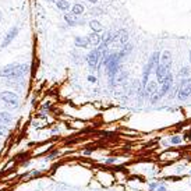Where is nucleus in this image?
Wrapping results in <instances>:
<instances>
[{"instance_id": "obj_1", "label": "nucleus", "mask_w": 191, "mask_h": 191, "mask_svg": "<svg viewBox=\"0 0 191 191\" xmlns=\"http://www.w3.org/2000/svg\"><path fill=\"white\" fill-rule=\"evenodd\" d=\"M191 96V78H183L180 81L179 85V91H177V99L179 101H185Z\"/></svg>"}, {"instance_id": "obj_2", "label": "nucleus", "mask_w": 191, "mask_h": 191, "mask_svg": "<svg viewBox=\"0 0 191 191\" xmlns=\"http://www.w3.org/2000/svg\"><path fill=\"white\" fill-rule=\"evenodd\" d=\"M101 56H102V50L99 48L93 49V50H91L89 53L87 54V63H88V66H89L91 70H95L96 68L99 60H101Z\"/></svg>"}, {"instance_id": "obj_3", "label": "nucleus", "mask_w": 191, "mask_h": 191, "mask_svg": "<svg viewBox=\"0 0 191 191\" xmlns=\"http://www.w3.org/2000/svg\"><path fill=\"white\" fill-rule=\"evenodd\" d=\"M0 101H3L4 103L10 105V106H17L18 105V96L14 92H10V91H3L0 92Z\"/></svg>"}, {"instance_id": "obj_4", "label": "nucleus", "mask_w": 191, "mask_h": 191, "mask_svg": "<svg viewBox=\"0 0 191 191\" xmlns=\"http://www.w3.org/2000/svg\"><path fill=\"white\" fill-rule=\"evenodd\" d=\"M17 35H18V27H13V28H10L9 32L4 35L3 41H2V43H0V49L7 48V46H9L10 43H11L15 39V37H17Z\"/></svg>"}, {"instance_id": "obj_5", "label": "nucleus", "mask_w": 191, "mask_h": 191, "mask_svg": "<svg viewBox=\"0 0 191 191\" xmlns=\"http://www.w3.org/2000/svg\"><path fill=\"white\" fill-rule=\"evenodd\" d=\"M15 68H17V64H7V66H4V67L0 70V77H3V78H14Z\"/></svg>"}, {"instance_id": "obj_6", "label": "nucleus", "mask_w": 191, "mask_h": 191, "mask_svg": "<svg viewBox=\"0 0 191 191\" xmlns=\"http://www.w3.org/2000/svg\"><path fill=\"white\" fill-rule=\"evenodd\" d=\"M160 64L163 66V68H165L166 71H170V67H171V54L169 50L163 52L162 56H160Z\"/></svg>"}, {"instance_id": "obj_7", "label": "nucleus", "mask_w": 191, "mask_h": 191, "mask_svg": "<svg viewBox=\"0 0 191 191\" xmlns=\"http://www.w3.org/2000/svg\"><path fill=\"white\" fill-rule=\"evenodd\" d=\"M74 45H76L77 48H81V49L91 48V43H89V41H88L87 37H76V39H74Z\"/></svg>"}, {"instance_id": "obj_8", "label": "nucleus", "mask_w": 191, "mask_h": 191, "mask_svg": "<svg viewBox=\"0 0 191 191\" xmlns=\"http://www.w3.org/2000/svg\"><path fill=\"white\" fill-rule=\"evenodd\" d=\"M87 38H88V41H89L91 46H98V45H101V42H102V37H101L99 32H93L92 31Z\"/></svg>"}, {"instance_id": "obj_9", "label": "nucleus", "mask_w": 191, "mask_h": 191, "mask_svg": "<svg viewBox=\"0 0 191 191\" xmlns=\"http://www.w3.org/2000/svg\"><path fill=\"white\" fill-rule=\"evenodd\" d=\"M64 21L68 24V25L74 27L78 24V15H74L73 13H66L64 14Z\"/></svg>"}, {"instance_id": "obj_10", "label": "nucleus", "mask_w": 191, "mask_h": 191, "mask_svg": "<svg viewBox=\"0 0 191 191\" xmlns=\"http://www.w3.org/2000/svg\"><path fill=\"white\" fill-rule=\"evenodd\" d=\"M156 85H158V81L148 82V84H146V87L144 88L146 95H154V93H156L158 92V91H156Z\"/></svg>"}, {"instance_id": "obj_11", "label": "nucleus", "mask_w": 191, "mask_h": 191, "mask_svg": "<svg viewBox=\"0 0 191 191\" xmlns=\"http://www.w3.org/2000/svg\"><path fill=\"white\" fill-rule=\"evenodd\" d=\"M56 7L60 11H68V9H70V2H68V0H57Z\"/></svg>"}, {"instance_id": "obj_12", "label": "nucleus", "mask_w": 191, "mask_h": 191, "mask_svg": "<svg viewBox=\"0 0 191 191\" xmlns=\"http://www.w3.org/2000/svg\"><path fill=\"white\" fill-rule=\"evenodd\" d=\"M13 120V116L7 112H0V124H10Z\"/></svg>"}, {"instance_id": "obj_13", "label": "nucleus", "mask_w": 191, "mask_h": 191, "mask_svg": "<svg viewBox=\"0 0 191 191\" xmlns=\"http://www.w3.org/2000/svg\"><path fill=\"white\" fill-rule=\"evenodd\" d=\"M84 11H85L84 6L80 4V3H76L73 7H71V13H73L74 15H81V14H84Z\"/></svg>"}, {"instance_id": "obj_14", "label": "nucleus", "mask_w": 191, "mask_h": 191, "mask_svg": "<svg viewBox=\"0 0 191 191\" xmlns=\"http://www.w3.org/2000/svg\"><path fill=\"white\" fill-rule=\"evenodd\" d=\"M89 27L93 32H101L102 31V24L98 20H91L89 21Z\"/></svg>"}, {"instance_id": "obj_15", "label": "nucleus", "mask_w": 191, "mask_h": 191, "mask_svg": "<svg viewBox=\"0 0 191 191\" xmlns=\"http://www.w3.org/2000/svg\"><path fill=\"white\" fill-rule=\"evenodd\" d=\"M120 35H119V39H120V43H123V45H126L127 41H128V34H127V31H124V29H121Z\"/></svg>"}, {"instance_id": "obj_16", "label": "nucleus", "mask_w": 191, "mask_h": 191, "mask_svg": "<svg viewBox=\"0 0 191 191\" xmlns=\"http://www.w3.org/2000/svg\"><path fill=\"white\" fill-rule=\"evenodd\" d=\"M179 76L183 77V78H187V77L190 76V68H188V67H183L181 70L179 71Z\"/></svg>"}, {"instance_id": "obj_17", "label": "nucleus", "mask_w": 191, "mask_h": 191, "mask_svg": "<svg viewBox=\"0 0 191 191\" xmlns=\"http://www.w3.org/2000/svg\"><path fill=\"white\" fill-rule=\"evenodd\" d=\"M180 142H181V137H179V135L171 138V144H174V145H177V144H180Z\"/></svg>"}, {"instance_id": "obj_18", "label": "nucleus", "mask_w": 191, "mask_h": 191, "mask_svg": "<svg viewBox=\"0 0 191 191\" xmlns=\"http://www.w3.org/2000/svg\"><path fill=\"white\" fill-rule=\"evenodd\" d=\"M7 132V128L3 126V124H0V135H4Z\"/></svg>"}, {"instance_id": "obj_19", "label": "nucleus", "mask_w": 191, "mask_h": 191, "mask_svg": "<svg viewBox=\"0 0 191 191\" xmlns=\"http://www.w3.org/2000/svg\"><path fill=\"white\" fill-rule=\"evenodd\" d=\"M88 81H89V82H95L96 78H95L93 76H88Z\"/></svg>"}, {"instance_id": "obj_20", "label": "nucleus", "mask_w": 191, "mask_h": 191, "mask_svg": "<svg viewBox=\"0 0 191 191\" xmlns=\"http://www.w3.org/2000/svg\"><path fill=\"white\" fill-rule=\"evenodd\" d=\"M156 187H158V184H156V183H152V184L149 185V188H151V190H155V188H156Z\"/></svg>"}, {"instance_id": "obj_21", "label": "nucleus", "mask_w": 191, "mask_h": 191, "mask_svg": "<svg viewBox=\"0 0 191 191\" xmlns=\"http://www.w3.org/2000/svg\"><path fill=\"white\" fill-rule=\"evenodd\" d=\"M88 3H92V4H95V3H98V0H87Z\"/></svg>"}, {"instance_id": "obj_22", "label": "nucleus", "mask_w": 191, "mask_h": 191, "mask_svg": "<svg viewBox=\"0 0 191 191\" xmlns=\"http://www.w3.org/2000/svg\"><path fill=\"white\" fill-rule=\"evenodd\" d=\"M158 191H166L165 187H158Z\"/></svg>"}, {"instance_id": "obj_23", "label": "nucleus", "mask_w": 191, "mask_h": 191, "mask_svg": "<svg viewBox=\"0 0 191 191\" xmlns=\"http://www.w3.org/2000/svg\"><path fill=\"white\" fill-rule=\"evenodd\" d=\"M2 18H3V14H2V11H0V23H2Z\"/></svg>"}, {"instance_id": "obj_24", "label": "nucleus", "mask_w": 191, "mask_h": 191, "mask_svg": "<svg viewBox=\"0 0 191 191\" xmlns=\"http://www.w3.org/2000/svg\"><path fill=\"white\" fill-rule=\"evenodd\" d=\"M188 59H190V63H191V49H190V57Z\"/></svg>"}, {"instance_id": "obj_25", "label": "nucleus", "mask_w": 191, "mask_h": 191, "mask_svg": "<svg viewBox=\"0 0 191 191\" xmlns=\"http://www.w3.org/2000/svg\"><path fill=\"white\" fill-rule=\"evenodd\" d=\"M49 2H57V0H49Z\"/></svg>"}, {"instance_id": "obj_26", "label": "nucleus", "mask_w": 191, "mask_h": 191, "mask_svg": "<svg viewBox=\"0 0 191 191\" xmlns=\"http://www.w3.org/2000/svg\"><path fill=\"white\" fill-rule=\"evenodd\" d=\"M190 174H191V170H190Z\"/></svg>"}]
</instances>
